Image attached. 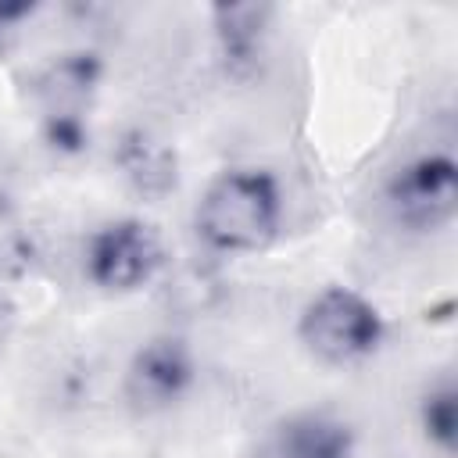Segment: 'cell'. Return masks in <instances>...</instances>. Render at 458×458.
I'll list each match as a JSON object with an SVG mask.
<instances>
[{
	"label": "cell",
	"instance_id": "cell-1",
	"mask_svg": "<svg viewBox=\"0 0 458 458\" xmlns=\"http://www.w3.org/2000/svg\"><path fill=\"white\" fill-rule=\"evenodd\" d=\"M279 182L265 168H233L208 182L193 225L215 254H258L279 233Z\"/></svg>",
	"mask_w": 458,
	"mask_h": 458
},
{
	"label": "cell",
	"instance_id": "cell-2",
	"mask_svg": "<svg viewBox=\"0 0 458 458\" xmlns=\"http://www.w3.org/2000/svg\"><path fill=\"white\" fill-rule=\"evenodd\" d=\"M297 336L311 358L322 365H351L369 358L383 340V318L372 301L351 286H326L315 293L301 318Z\"/></svg>",
	"mask_w": 458,
	"mask_h": 458
},
{
	"label": "cell",
	"instance_id": "cell-3",
	"mask_svg": "<svg viewBox=\"0 0 458 458\" xmlns=\"http://www.w3.org/2000/svg\"><path fill=\"white\" fill-rule=\"evenodd\" d=\"M165 261L161 236L143 218H114L86 243V276L107 293H129L154 279Z\"/></svg>",
	"mask_w": 458,
	"mask_h": 458
},
{
	"label": "cell",
	"instance_id": "cell-4",
	"mask_svg": "<svg viewBox=\"0 0 458 458\" xmlns=\"http://www.w3.org/2000/svg\"><path fill=\"white\" fill-rule=\"evenodd\" d=\"M100 82V61L93 54H61L36 75V100L43 111L47 143L57 150H82L86 107Z\"/></svg>",
	"mask_w": 458,
	"mask_h": 458
},
{
	"label": "cell",
	"instance_id": "cell-5",
	"mask_svg": "<svg viewBox=\"0 0 458 458\" xmlns=\"http://www.w3.org/2000/svg\"><path fill=\"white\" fill-rule=\"evenodd\" d=\"M394 218L408 229H440L458 208V172L447 154H422L408 161L386 186Z\"/></svg>",
	"mask_w": 458,
	"mask_h": 458
},
{
	"label": "cell",
	"instance_id": "cell-6",
	"mask_svg": "<svg viewBox=\"0 0 458 458\" xmlns=\"http://www.w3.org/2000/svg\"><path fill=\"white\" fill-rule=\"evenodd\" d=\"M193 383V354L179 336L147 340L125 369V401L136 411H161L175 404Z\"/></svg>",
	"mask_w": 458,
	"mask_h": 458
},
{
	"label": "cell",
	"instance_id": "cell-7",
	"mask_svg": "<svg viewBox=\"0 0 458 458\" xmlns=\"http://www.w3.org/2000/svg\"><path fill=\"white\" fill-rule=\"evenodd\" d=\"M114 161H118L125 182L143 197H165L175 190V179H179L175 150L147 129L125 132L114 147Z\"/></svg>",
	"mask_w": 458,
	"mask_h": 458
},
{
	"label": "cell",
	"instance_id": "cell-8",
	"mask_svg": "<svg viewBox=\"0 0 458 458\" xmlns=\"http://www.w3.org/2000/svg\"><path fill=\"white\" fill-rule=\"evenodd\" d=\"M279 458H351V437L336 419L297 415L279 429Z\"/></svg>",
	"mask_w": 458,
	"mask_h": 458
},
{
	"label": "cell",
	"instance_id": "cell-9",
	"mask_svg": "<svg viewBox=\"0 0 458 458\" xmlns=\"http://www.w3.org/2000/svg\"><path fill=\"white\" fill-rule=\"evenodd\" d=\"M268 7L261 4H236V7H218L215 11V29L222 39V54L233 64H243L258 54L265 25H268Z\"/></svg>",
	"mask_w": 458,
	"mask_h": 458
},
{
	"label": "cell",
	"instance_id": "cell-10",
	"mask_svg": "<svg viewBox=\"0 0 458 458\" xmlns=\"http://www.w3.org/2000/svg\"><path fill=\"white\" fill-rule=\"evenodd\" d=\"M422 429L437 447L454 451V440H458V394H454V386H437L426 394Z\"/></svg>",
	"mask_w": 458,
	"mask_h": 458
},
{
	"label": "cell",
	"instance_id": "cell-11",
	"mask_svg": "<svg viewBox=\"0 0 458 458\" xmlns=\"http://www.w3.org/2000/svg\"><path fill=\"white\" fill-rule=\"evenodd\" d=\"M32 7H25V4H18V7H0V32L7 29V25H14L18 18H25Z\"/></svg>",
	"mask_w": 458,
	"mask_h": 458
},
{
	"label": "cell",
	"instance_id": "cell-12",
	"mask_svg": "<svg viewBox=\"0 0 458 458\" xmlns=\"http://www.w3.org/2000/svg\"><path fill=\"white\" fill-rule=\"evenodd\" d=\"M11 204V190H7V172H4V165H0V211Z\"/></svg>",
	"mask_w": 458,
	"mask_h": 458
}]
</instances>
